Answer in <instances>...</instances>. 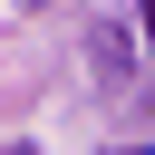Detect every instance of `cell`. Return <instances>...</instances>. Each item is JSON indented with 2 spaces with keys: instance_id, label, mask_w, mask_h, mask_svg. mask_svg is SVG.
<instances>
[{
  "instance_id": "7a4b0ae2",
  "label": "cell",
  "mask_w": 155,
  "mask_h": 155,
  "mask_svg": "<svg viewBox=\"0 0 155 155\" xmlns=\"http://www.w3.org/2000/svg\"><path fill=\"white\" fill-rule=\"evenodd\" d=\"M145 155H155V145H145Z\"/></svg>"
},
{
  "instance_id": "6da1fadb",
  "label": "cell",
  "mask_w": 155,
  "mask_h": 155,
  "mask_svg": "<svg viewBox=\"0 0 155 155\" xmlns=\"http://www.w3.org/2000/svg\"><path fill=\"white\" fill-rule=\"evenodd\" d=\"M136 10H145V39H155V0H136Z\"/></svg>"
}]
</instances>
